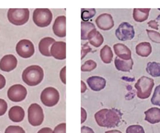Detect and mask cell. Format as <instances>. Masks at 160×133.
Instances as JSON below:
<instances>
[{
    "mask_svg": "<svg viewBox=\"0 0 160 133\" xmlns=\"http://www.w3.org/2000/svg\"><path fill=\"white\" fill-rule=\"evenodd\" d=\"M30 11L28 8H10L8 12V20L12 24L22 25L29 20Z\"/></svg>",
    "mask_w": 160,
    "mask_h": 133,
    "instance_id": "obj_3",
    "label": "cell"
},
{
    "mask_svg": "<svg viewBox=\"0 0 160 133\" xmlns=\"http://www.w3.org/2000/svg\"><path fill=\"white\" fill-rule=\"evenodd\" d=\"M96 13L95 8H82L81 18L83 22H88V20L94 17Z\"/></svg>",
    "mask_w": 160,
    "mask_h": 133,
    "instance_id": "obj_25",
    "label": "cell"
},
{
    "mask_svg": "<svg viewBox=\"0 0 160 133\" xmlns=\"http://www.w3.org/2000/svg\"><path fill=\"white\" fill-rule=\"evenodd\" d=\"M91 51V49L87 44H84L82 47V57L81 59L82 60L83 58L87 55L88 53L90 52Z\"/></svg>",
    "mask_w": 160,
    "mask_h": 133,
    "instance_id": "obj_32",
    "label": "cell"
},
{
    "mask_svg": "<svg viewBox=\"0 0 160 133\" xmlns=\"http://www.w3.org/2000/svg\"><path fill=\"white\" fill-rule=\"evenodd\" d=\"M28 119L32 126L38 127L43 123L44 120V114L43 109L37 103L32 104L28 110Z\"/></svg>",
    "mask_w": 160,
    "mask_h": 133,
    "instance_id": "obj_6",
    "label": "cell"
},
{
    "mask_svg": "<svg viewBox=\"0 0 160 133\" xmlns=\"http://www.w3.org/2000/svg\"><path fill=\"white\" fill-rule=\"evenodd\" d=\"M44 71L41 67L32 65L27 67L22 74V79L24 83L30 86L39 84L44 78Z\"/></svg>",
    "mask_w": 160,
    "mask_h": 133,
    "instance_id": "obj_2",
    "label": "cell"
},
{
    "mask_svg": "<svg viewBox=\"0 0 160 133\" xmlns=\"http://www.w3.org/2000/svg\"><path fill=\"white\" fill-rule=\"evenodd\" d=\"M113 54L111 48L108 45H105L100 51V57L102 62L109 64L112 60Z\"/></svg>",
    "mask_w": 160,
    "mask_h": 133,
    "instance_id": "obj_22",
    "label": "cell"
},
{
    "mask_svg": "<svg viewBox=\"0 0 160 133\" xmlns=\"http://www.w3.org/2000/svg\"><path fill=\"white\" fill-rule=\"evenodd\" d=\"M126 133H145L143 127L140 125H132L127 128Z\"/></svg>",
    "mask_w": 160,
    "mask_h": 133,
    "instance_id": "obj_28",
    "label": "cell"
},
{
    "mask_svg": "<svg viewBox=\"0 0 160 133\" xmlns=\"http://www.w3.org/2000/svg\"><path fill=\"white\" fill-rule=\"evenodd\" d=\"M51 54L57 60H65L66 58V43L63 41H57L51 47Z\"/></svg>",
    "mask_w": 160,
    "mask_h": 133,
    "instance_id": "obj_11",
    "label": "cell"
},
{
    "mask_svg": "<svg viewBox=\"0 0 160 133\" xmlns=\"http://www.w3.org/2000/svg\"><path fill=\"white\" fill-rule=\"evenodd\" d=\"M115 35L119 40L125 41L132 39L135 35V32L131 24L128 22H123L116 30Z\"/></svg>",
    "mask_w": 160,
    "mask_h": 133,
    "instance_id": "obj_8",
    "label": "cell"
},
{
    "mask_svg": "<svg viewBox=\"0 0 160 133\" xmlns=\"http://www.w3.org/2000/svg\"><path fill=\"white\" fill-rule=\"evenodd\" d=\"M8 99L13 102L22 101L26 98L27 91L25 87L21 84H15L9 88L8 91Z\"/></svg>",
    "mask_w": 160,
    "mask_h": 133,
    "instance_id": "obj_9",
    "label": "cell"
},
{
    "mask_svg": "<svg viewBox=\"0 0 160 133\" xmlns=\"http://www.w3.org/2000/svg\"><path fill=\"white\" fill-rule=\"evenodd\" d=\"M122 116V113L118 109H102L97 112L94 117L100 127L113 128L118 126Z\"/></svg>",
    "mask_w": 160,
    "mask_h": 133,
    "instance_id": "obj_1",
    "label": "cell"
},
{
    "mask_svg": "<svg viewBox=\"0 0 160 133\" xmlns=\"http://www.w3.org/2000/svg\"><path fill=\"white\" fill-rule=\"evenodd\" d=\"M115 53L118 58L124 60L131 59L130 50L124 44L118 43L113 46Z\"/></svg>",
    "mask_w": 160,
    "mask_h": 133,
    "instance_id": "obj_17",
    "label": "cell"
},
{
    "mask_svg": "<svg viewBox=\"0 0 160 133\" xmlns=\"http://www.w3.org/2000/svg\"><path fill=\"white\" fill-rule=\"evenodd\" d=\"M146 70L151 76L159 77L160 76V64L156 62H149L148 64Z\"/></svg>",
    "mask_w": 160,
    "mask_h": 133,
    "instance_id": "obj_24",
    "label": "cell"
},
{
    "mask_svg": "<svg viewBox=\"0 0 160 133\" xmlns=\"http://www.w3.org/2000/svg\"><path fill=\"white\" fill-rule=\"evenodd\" d=\"M5 133H25V132L20 126H9L6 129Z\"/></svg>",
    "mask_w": 160,
    "mask_h": 133,
    "instance_id": "obj_29",
    "label": "cell"
},
{
    "mask_svg": "<svg viewBox=\"0 0 160 133\" xmlns=\"http://www.w3.org/2000/svg\"><path fill=\"white\" fill-rule=\"evenodd\" d=\"M56 42L54 38L51 37H45L42 38L38 44V49L40 53L47 57L51 56L50 53V47L53 43Z\"/></svg>",
    "mask_w": 160,
    "mask_h": 133,
    "instance_id": "obj_16",
    "label": "cell"
},
{
    "mask_svg": "<svg viewBox=\"0 0 160 133\" xmlns=\"http://www.w3.org/2000/svg\"><path fill=\"white\" fill-rule=\"evenodd\" d=\"M87 83L88 86L93 91H99L105 88L106 81L103 77L98 76H92L88 78Z\"/></svg>",
    "mask_w": 160,
    "mask_h": 133,
    "instance_id": "obj_15",
    "label": "cell"
},
{
    "mask_svg": "<svg viewBox=\"0 0 160 133\" xmlns=\"http://www.w3.org/2000/svg\"><path fill=\"white\" fill-rule=\"evenodd\" d=\"M6 85V79L3 75L0 74V90L4 87Z\"/></svg>",
    "mask_w": 160,
    "mask_h": 133,
    "instance_id": "obj_36",
    "label": "cell"
},
{
    "mask_svg": "<svg viewBox=\"0 0 160 133\" xmlns=\"http://www.w3.org/2000/svg\"><path fill=\"white\" fill-rule=\"evenodd\" d=\"M87 118V113L86 111L82 107L81 108V123L82 124L86 120Z\"/></svg>",
    "mask_w": 160,
    "mask_h": 133,
    "instance_id": "obj_34",
    "label": "cell"
},
{
    "mask_svg": "<svg viewBox=\"0 0 160 133\" xmlns=\"http://www.w3.org/2000/svg\"><path fill=\"white\" fill-rule=\"evenodd\" d=\"M25 112L22 107L14 106L11 107L8 112L9 119L14 122H21L24 119Z\"/></svg>",
    "mask_w": 160,
    "mask_h": 133,
    "instance_id": "obj_18",
    "label": "cell"
},
{
    "mask_svg": "<svg viewBox=\"0 0 160 133\" xmlns=\"http://www.w3.org/2000/svg\"><path fill=\"white\" fill-rule=\"evenodd\" d=\"M18 60L14 55H5L0 61V69L5 72H10L17 67Z\"/></svg>",
    "mask_w": 160,
    "mask_h": 133,
    "instance_id": "obj_14",
    "label": "cell"
},
{
    "mask_svg": "<svg viewBox=\"0 0 160 133\" xmlns=\"http://www.w3.org/2000/svg\"><path fill=\"white\" fill-rule=\"evenodd\" d=\"M87 89V87L85 83L82 81H81V93H84Z\"/></svg>",
    "mask_w": 160,
    "mask_h": 133,
    "instance_id": "obj_38",
    "label": "cell"
},
{
    "mask_svg": "<svg viewBox=\"0 0 160 133\" xmlns=\"http://www.w3.org/2000/svg\"><path fill=\"white\" fill-rule=\"evenodd\" d=\"M87 40H88L91 45L96 48L100 47L104 41L102 35L97 31L96 28L93 29L88 34Z\"/></svg>",
    "mask_w": 160,
    "mask_h": 133,
    "instance_id": "obj_19",
    "label": "cell"
},
{
    "mask_svg": "<svg viewBox=\"0 0 160 133\" xmlns=\"http://www.w3.org/2000/svg\"><path fill=\"white\" fill-rule=\"evenodd\" d=\"M52 14L48 8H37L33 14L34 23L39 27H46L51 23Z\"/></svg>",
    "mask_w": 160,
    "mask_h": 133,
    "instance_id": "obj_4",
    "label": "cell"
},
{
    "mask_svg": "<svg viewBox=\"0 0 160 133\" xmlns=\"http://www.w3.org/2000/svg\"><path fill=\"white\" fill-rule=\"evenodd\" d=\"M53 133H66V124L62 123L57 125L53 131Z\"/></svg>",
    "mask_w": 160,
    "mask_h": 133,
    "instance_id": "obj_30",
    "label": "cell"
},
{
    "mask_svg": "<svg viewBox=\"0 0 160 133\" xmlns=\"http://www.w3.org/2000/svg\"><path fill=\"white\" fill-rule=\"evenodd\" d=\"M151 101L152 104L160 106V84L155 89Z\"/></svg>",
    "mask_w": 160,
    "mask_h": 133,
    "instance_id": "obj_27",
    "label": "cell"
},
{
    "mask_svg": "<svg viewBox=\"0 0 160 133\" xmlns=\"http://www.w3.org/2000/svg\"><path fill=\"white\" fill-rule=\"evenodd\" d=\"M96 23L100 29L103 31H108L114 26L112 17L108 13L99 15L96 19Z\"/></svg>",
    "mask_w": 160,
    "mask_h": 133,
    "instance_id": "obj_12",
    "label": "cell"
},
{
    "mask_svg": "<svg viewBox=\"0 0 160 133\" xmlns=\"http://www.w3.org/2000/svg\"><path fill=\"white\" fill-rule=\"evenodd\" d=\"M16 51L22 58H29L34 54V46L30 40L22 39L17 44Z\"/></svg>",
    "mask_w": 160,
    "mask_h": 133,
    "instance_id": "obj_10",
    "label": "cell"
},
{
    "mask_svg": "<svg viewBox=\"0 0 160 133\" xmlns=\"http://www.w3.org/2000/svg\"><path fill=\"white\" fill-rule=\"evenodd\" d=\"M115 65L118 70L123 72H129L132 69L133 61L131 59L124 60L116 57L114 61Z\"/></svg>",
    "mask_w": 160,
    "mask_h": 133,
    "instance_id": "obj_21",
    "label": "cell"
},
{
    "mask_svg": "<svg viewBox=\"0 0 160 133\" xmlns=\"http://www.w3.org/2000/svg\"><path fill=\"white\" fill-rule=\"evenodd\" d=\"M96 29L95 25L89 22H81V39L83 40H87L88 34L93 29Z\"/></svg>",
    "mask_w": 160,
    "mask_h": 133,
    "instance_id": "obj_23",
    "label": "cell"
},
{
    "mask_svg": "<svg viewBox=\"0 0 160 133\" xmlns=\"http://www.w3.org/2000/svg\"><path fill=\"white\" fill-rule=\"evenodd\" d=\"M66 18L64 16L57 17L55 20L52 30L55 35L60 38L65 37L66 36Z\"/></svg>",
    "mask_w": 160,
    "mask_h": 133,
    "instance_id": "obj_13",
    "label": "cell"
},
{
    "mask_svg": "<svg viewBox=\"0 0 160 133\" xmlns=\"http://www.w3.org/2000/svg\"><path fill=\"white\" fill-rule=\"evenodd\" d=\"M145 120L151 124H156L160 122V109L153 107L145 112Z\"/></svg>",
    "mask_w": 160,
    "mask_h": 133,
    "instance_id": "obj_20",
    "label": "cell"
},
{
    "mask_svg": "<svg viewBox=\"0 0 160 133\" xmlns=\"http://www.w3.org/2000/svg\"><path fill=\"white\" fill-rule=\"evenodd\" d=\"M154 86L153 79L143 76L135 85V87L137 90V96L141 99H147L150 96Z\"/></svg>",
    "mask_w": 160,
    "mask_h": 133,
    "instance_id": "obj_5",
    "label": "cell"
},
{
    "mask_svg": "<svg viewBox=\"0 0 160 133\" xmlns=\"http://www.w3.org/2000/svg\"><path fill=\"white\" fill-rule=\"evenodd\" d=\"M81 133H95L94 130L87 126H82L81 128Z\"/></svg>",
    "mask_w": 160,
    "mask_h": 133,
    "instance_id": "obj_35",
    "label": "cell"
},
{
    "mask_svg": "<svg viewBox=\"0 0 160 133\" xmlns=\"http://www.w3.org/2000/svg\"><path fill=\"white\" fill-rule=\"evenodd\" d=\"M60 98L59 91L52 87L45 88L40 95L41 102L47 107H53L56 105L59 102Z\"/></svg>",
    "mask_w": 160,
    "mask_h": 133,
    "instance_id": "obj_7",
    "label": "cell"
},
{
    "mask_svg": "<svg viewBox=\"0 0 160 133\" xmlns=\"http://www.w3.org/2000/svg\"><path fill=\"white\" fill-rule=\"evenodd\" d=\"M105 133H122L120 131L118 130H111L107 131Z\"/></svg>",
    "mask_w": 160,
    "mask_h": 133,
    "instance_id": "obj_39",
    "label": "cell"
},
{
    "mask_svg": "<svg viewBox=\"0 0 160 133\" xmlns=\"http://www.w3.org/2000/svg\"><path fill=\"white\" fill-rule=\"evenodd\" d=\"M37 133H53V131L51 128L46 127L39 130Z\"/></svg>",
    "mask_w": 160,
    "mask_h": 133,
    "instance_id": "obj_37",
    "label": "cell"
},
{
    "mask_svg": "<svg viewBox=\"0 0 160 133\" xmlns=\"http://www.w3.org/2000/svg\"><path fill=\"white\" fill-rule=\"evenodd\" d=\"M8 109V104L5 100L0 99V116L3 115Z\"/></svg>",
    "mask_w": 160,
    "mask_h": 133,
    "instance_id": "obj_31",
    "label": "cell"
},
{
    "mask_svg": "<svg viewBox=\"0 0 160 133\" xmlns=\"http://www.w3.org/2000/svg\"><path fill=\"white\" fill-rule=\"evenodd\" d=\"M66 67H64L60 72V76L61 81L65 84H66Z\"/></svg>",
    "mask_w": 160,
    "mask_h": 133,
    "instance_id": "obj_33",
    "label": "cell"
},
{
    "mask_svg": "<svg viewBox=\"0 0 160 133\" xmlns=\"http://www.w3.org/2000/svg\"><path fill=\"white\" fill-rule=\"evenodd\" d=\"M97 64L92 60H88L81 67V70L83 72H89L96 69Z\"/></svg>",
    "mask_w": 160,
    "mask_h": 133,
    "instance_id": "obj_26",
    "label": "cell"
}]
</instances>
